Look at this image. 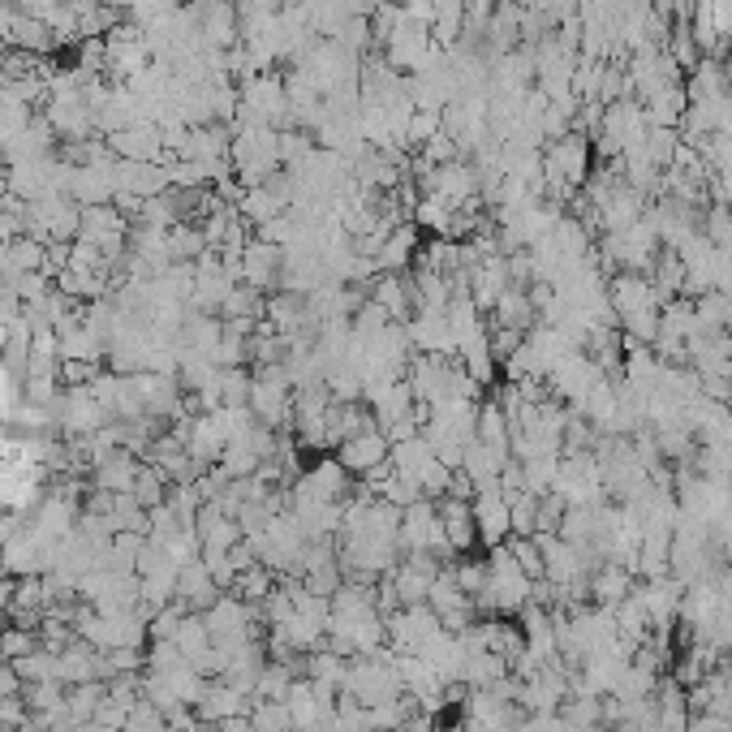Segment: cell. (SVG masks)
Returning <instances> with one entry per match:
<instances>
[{
	"label": "cell",
	"instance_id": "1",
	"mask_svg": "<svg viewBox=\"0 0 732 732\" xmlns=\"http://www.w3.org/2000/svg\"><path fill=\"white\" fill-rule=\"evenodd\" d=\"M388 457H392V440H388L379 427L358 431V436H350V440H341V444H337V462H341L354 479H363L366 470L383 466Z\"/></svg>",
	"mask_w": 732,
	"mask_h": 732
},
{
	"label": "cell",
	"instance_id": "23",
	"mask_svg": "<svg viewBox=\"0 0 732 732\" xmlns=\"http://www.w3.org/2000/svg\"><path fill=\"white\" fill-rule=\"evenodd\" d=\"M22 703H26L30 716L35 711H52L56 703H65V685L61 681H30V685H22Z\"/></svg>",
	"mask_w": 732,
	"mask_h": 732
},
{
	"label": "cell",
	"instance_id": "28",
	"mask_svg": "<svg viewBox=\"0 0 732 732\" xmlns=\"http://www.w3.org/2000/svg\"><path fill=\"white\" fill-rule=\"evenodd\" d=\"M26 720H30V711H26V703H22V698H0V732L22 729Z\"/></svg>",
	"mask_w": 732,
	"mask_h": 732
},
{
	"label": "cell",
	"instance_id": "18",
	"mask_svg": "<svg viewBox=\"0 0 732 732\" xmlns=\"http://www.w3.org/2000/svg\"><path fill=\"white\" fill-rule=\"evenodd\" d=\"M39 646H43L39 629H17V624H4V629H0V659H9V664L35 655Z\"/></svg>",
	"mask_w": 732,
	"mask_h": 732
},
{
	"label": "cell",
	"instance_id": "12",
	"mask_svg": "<svg viewBox=\"0 0 732 732\" xmlns=\"http://www.w3.org/2000/svg\"><path fill=\"white\" fill-rule=\"evenodd\" d=\"M491 311H495V324H500V328H517V332H526L530 319H534V302H530V293H526L521 285H508Z\"/></svg>",
	"mask_w": 732,
	"mask_h": 732
},
{
	"label": "cell",
	"instance_id": "2",
	"mask_svg": "<svg viewBox=\"0 0 732 732\" xmlns=\"http://www.w3.org/2000/svg\"><path fill=\"white\" fill-rule=\"evenodd\" d=\"M113 181H117V194L155 199L168 190V168H164V160H117Z\"/></svg>",
	"mask_w": 732,
	"mask_h": 732
},
{
	"label": "cell",
	"instance_id": "7",
	"mask_svg": "<svg viewBox=\"0 0 732 732\" xmlns=\"http://www.w3.org/2000/svg\"><path fill=\"white\" fill-rule=\"evenodd\" d=\"M586 160H591V151H586V138H578V134H560L556 138V147L547 151V177L552 181H560V186H578L582 177H586Z\"/></svg>",
	"mask_w": 732,
	"mask_h": 732
},
{
	"label": "cell",
	"instance_id": "3",
	"mask_svg": "<svg viewBox=\"0 0 732 732\" xmlns=\"http://www.w3.org/2000/svg\"><path fill=\"white\" fill-rule=\"evenodd\" d=\"M470 513H475V526H479V543L500 547V543L513 534V521H508V500H504V491L500 488L475 491Z\"/></svg>",
	"mask_w": 732,
	"mask_h": 732
},
{
	"label": "cell",
	"instance_id": "9",
	"mask_svg": "<svg viewBox=\"0 0 732 732\" xmlns=\"http://www.w3.org/2000/svg\"><path fill=\"white\" fill-rule=\"evenodd\" d=\"M138 470H142V457H134L129 449H117L113 457H104V462H96V466H91V488L113 491V495L134 491V483H138Z\"/></svg>",
	"mask_w": 732,
	"mask_h": 732
},
{
	"label": "cell",
	"instance_id": "4",
	"mask_svg": "<svg viewBox=\"0 0 732 732\" xmlns=\"http://www.w3.org/2000/svg\"><path fill=\"white\" fill-rule=\"evenodd\" d=\"M436 513L444 521V539L457 556H470L475 543H479V526H475V513H470V500L462 495H440L436 500Z\"/></svg>",
	"mask_w": 732,
	"mask_h": 732
},
{
	"label": "cell",
	"instance_id": "19",
	"mask_svg": "<svg viewBox=\"0 0 732 732\" xmlns=\"http://www.w3.org/2000/svg\"><path fill=\"white\" fill-rule=\"evenodd\" d=\"M250 388H254V375L245 366H220V405L229 409L250 405Z\"/></svg>",
	"mask_w": 732,
	"mask_h": 732
},
{
	"label": "cell",
	"instance_id": "8",
	"mask_svg": "<svg viewBox=\"0 0 732 732\" xmlns=\"http://www.w3.org/2000/svg\"><path fill=\"white\" fill-rule=\"evenodd\" d=\"M225 591L216 586V578L207 573V565H203V556L199 560H190V565H181V573H177V604L190 611H207L216 600H220Z\"/></svg>",
	"mask_w": 732,
	"mask_h": 732
},
{
	"label": "cell",
	"instance_id": "22",
	"mask_svg": "<svg viewBox=\"0 0 732 732\" xmlns=\"http://www.w3.org/2000/svg\"><path fill=\"white\" fill-rule=\"evenodd\" d=\"M504 500H508V521H513V534H539V495L517 491V495H504Z\"/></svg>",
	"mask_w": 732,
	"mask_h": 732
},
{
	"label": "cell",
	"instance_id": "30",
	"mask_svg": "<svg viewBox=\"0 0 732 732\" xmlns=\"http://www.w3.org/2000/svg\"><path fill=\"white\" fill-rule=\"evenodd\" d=\"M0 698H22V677L9 659H0Z\"/></svg>",
	"mask_w": 732,
	"mask_h": 732
},
{
	"label": "cell",
	"instance_id": "33",
	"mask_svg": "<svg viewBox=\"0 0 732 732\" xmlns=\"http://www.w3.org/2000/svg\"><path fill=\"white\" fill-rule=\"evenodd\" d=\"M4 350H9V328L0 324V354H4Z\"/></svg>",
	"mask_w": 732,
	"mask_h": 732
},
{
	"label": "cell",
	"instance_id": "10",
	"mask_svg": "<svg viewBox=\"0 0 732 732\" xmlns=\"http://www.w3.org/2000/svg\"><path fill=\"white\" fill-rule=\"evenodd\" d=\"M194 716L207 720V724H220V720H229V716H250V698L238 694L234 685H225V681H207V690H203Z\"/></svg>",
	"mask_w": 732,
	"mask_h": 732
},
{
	"label": "cell",
	"instance_id": "31",
	"mask_svg": "<svg viewBox=\"0 0 732 732\" xmlns=\"http://www.w3.org/2000/svg\"><path fill=\"white\" fill-rule=\"evenodd\" d=\"M401 732H440V729H436V716H427V711H414V716L401 724Z\"/></svg>",
	"mask_w": 732,
	"mask_h": 732
},
{
	"label": "cell",
	"instance_id": "6",
	"mask_svg": "<svg viewBox=\"0 0 732 732\" xmlns=\"http://www.w3.org/2000/svg\"><path fill=\"white\" fill-rule=\"evenodd\" d=\"M586 591H591V604H595V608H616V604H624V600L638 591V573L624 569V565H616V560H604V565L586 578Z\"/></svg>",
	"mask_w": 732,
	"mask_h": 732
},
{
	"label": "cell",
	"instance_id": "29",
	"mask_svg": "<svg viewBox=\"0 0 732 732\" xmlns=\"http://www.w3.org/2000/svg\"><path fill=\"white\" fill-rule=\"evenodd\" d=\"M685 732H732V720L716 716V711H690Z\"/></svg>",
	"mask_w": 732,
	"mask_h": 732
},
{
	"label": "cell",
	"instance_id": "24",
	"mask_svg": "<svg viewBox=\"0 0 732 732\" xmlns=\"http://www.w3.org/2000/svg\"><path fill=\"white\" fill-rule=\"evenodd\" d=\"M13 668H17L22 685H30V681H56V655H52V651H43V646H39L35 655L17 659Z\"/></svg>",
	"mask_w": 732,
	"mask_h": 732
},
{
	"label": "cell",
	"instance_id": "14",
	"mask_svg": "<svg viewBox=\"0 0 732 732\" xmlns=\"http://www.w3.org/2000/svg\"><path fill=\"white\" fill-rule=\"evenodd\" d=\"M104 694H109V685H104V681L70 685V690H65V703H70L74 724H91V720H96V711H100V703H104Z\"/></svg>",
	"mask_w": 732,
	"mask_h": 732
},
{
	"label": "cell",
	"instance_id": "32",
	"mask_svg": "<svg viewBox=\"0 0 732 732\" xmlns=\"http://www.w3.org/2000/svg\"><path fill=\"white\" fill-rule=\"evenodd\" d=\"M9 600H13V578L0 569V611L9 608Z\"/></svg>",
	"mask_w": 732,
	"mask_h": 732
},
{
	"label": "cell",
	"instance_id": "26",
	"mask_svg": "<svg viewBox=\"0 0 732 732\" xmlns=\"http://www.w3.org/2000/svg\"><path fill=\"white\" fill-rule=\"evenodd\" d=\"M177 664H186L177 642H147V668L151 672H173Z\"/></svg>",
	"mask_w": 732,
	"mask_h": 732
},
{
	"label": "cell",
	"instance_id": "21",
	"mask_svg": "<svg viewBox=\"0 0 732 732\" xmlns=\"http://www.w3.org/2000/svg\"><path fill=\"white\" fill-rule=\"evenodd\" d=\"M250 729L254 732H298L285 703H258V698H250Z\"/></svg>",
	"mask_w": 732,
	"mask_h": 732
},
{
	"label": "cell",
	"instance_id": "11",
	"mask_svg": "<svg viewBox=\"0 0 732 732\" xmlns=\"http://www.w3.org/2000/svg\"><path fill=\"white\" fill-rule=\"evenodd\" d=\"M414 250H418V234L414 229H396L383 238L379 254H375V272H409L414 263Z\"/></svg>",
	"mask_w": 732,
	"mask_h": 732
},
{
	"label": "cell",
	"instance_id": "5",
	"mask_svg": "<svg viewBox=\"0 0 732 732\" xmlns=\"http://www.w3.org/2000/svg\"><path fill=\"white\" fill-rule=\"evenodd\" d=\"M280 267H285V245H272L263 238H250L242 250V280L254 285L258 293L280 285Z\"/></svg>",
	"mask_w": 732,
	"mask_h": 732
},
{
	"label": "cell",
	"instance_id": "25",
	"mask_svg": "<svg viewBox=\"0 0 732 732\" xmlns=\"http://www.w3.org/2000/svg\"><path fill=\"white\" fill-rule=\"evenodd\" d=\"M104 659H109L113 677H129V672L147 668V646H113V651H104Z\"/></svg>",
	"mask_w": 732,
	"mask_h": 732
},
{
	"label": "cell",
	"instance_id": "17",
	"mask_svg": "<svg viewBox=\"0 0 732 732\" xmlns=\"http://www.w3.org/2000/svg\"><path fill=\"white\" fill-rule=\"evenodd\" d=\"M168 479H164V470L160 466H151V462H142V470H138V483H134V500L151 513V508H160L164 500H168Z\"/></svg>",
	"mask_w": 732,
	"mask_h": 732
},
{
	"label": "cell",
	"instance_id": "16",
	"mask_svg": "<svg viewBox=\"0 0 732 732\" xmlns=\"http://www.w3.org/2000/svg\"><path fill=\"white\" fill-rule=\"evenodd\" d=\"M272 591H276V573H272V569H263V565H254V569L238 573V582L229 586V595H238L242 604H263Z\"/></svg>",
	"mask_w": 732,
	"mask_h": 732
},
{
	"label": "cell",
	"instance_id": "13",
	"mask_svg": "<svg viewBox=\"0 0 732 732\" xmlns=\"http://www.w3.org/2000/svg\"><path fill=\"white\" fill-rule=\"evenodd\" d=\"M293 681H298V672H293L289 664L267 659V664H263V672H258L254 698H258V703H285V698H289V690H293Z\"/></svg>",
	"mask_w": 732,
	"mask_h": 732
},
{
	"label": "cell",
	"instance_id": "15",
	"mask_svg": "<svg viewBox=\"0 0 732 732\" xmlns=\"http://www.w3.org/2000/svg\"><path fill=\"white\" fill-rule=\"evenodd\" d=\"M504 547H508V556L517 560V569H521L530 582H539V578H543V547H539V539H534V534H508V539H504Z\"/></svg>",
	"mask_w": 732,
	"mask_h": 732
},
{
	"label": "cell",
	"instance_id": "20",
	"mask_svg": "<svg viewBox=\"0 0 732 732\" xmlns=\"http://www.w3.org/2000/svg\"><path fill=\"white\" fill-rule=\"evenodd\" d=\"M4 611H48V586H43V573H30V578H17L13 582V600Z\"/></svg>",
	"mask_w": 732,
	"mask_h": 732
},
{
	"label": "cell",
	"instance_id": "34",
	"mask_svg": "<svg viewBox=\"0 0 732 732\" xmlns=\"http://www.w3.org/2000/svg\"><path fill=\"white\" fill-rule=\"evenodd\" d=\"M4 624H9V620H4V611H0V629H4Z\"/></svg>",
	"mask_w": 732,
	"mask_h": 732
},
{
	"label": "cell",
	"instance_id": "27",
	"mask_svg": "<svg viewBox=\"0 0 732 732\" xmlns=\"http://www.w3.org/2000/svg\"><path fill=\"white\" fill-rule=\"evenodd\" d=\"M129 711H134V707H125V703H117V698H109V694H104V703H100V711H96V724H100V729L125 732V724H129Z\"/></svg>",
	"mask_w": 732,
	"mask_h": 732
}]
</instances>
